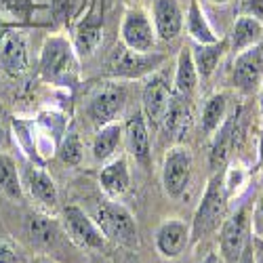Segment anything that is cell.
<instances>
[{"mask_svg": "<svg viewBox=\"0 0 263 263\" xmlns=\"http://www.w3.org/2000/svg\"><path fill=\"white\" fill-rule=\"evenodd\" d=\"M38 72L51 84L72 86L78 80V53L61 34H53L45 40L38 57Z\"/></svg>", "mask_w": 263, "mask_h": 263, "instance_id": "1", "label": "cell"}, {"mask_svg": "<svg viewBox=\"0 0 263 263\" xmlns=\"http://www.w3.org/2000/svg\"><path fill=\"white\" fill-rule=\"evenodd\" d=\"M226 209H228V190H226V179L221 175H213L204 196L196 209L194 215V223H192V238L200 240L209 234H213L215 230H219V226L223 223L226 217Z\"/></svg>", "mask_w": 263, "mask_h": 263, "instance_id": "2", "label": "cell"}, {"mask_svg": "<svg viewBox=\"0 0 263 263\" xmlns=\"http://www.w3.org/2000/svg\"><path fill=\"white\" fill-rule=\"evenodd\" d=\"M93 221L105 236V240H114L120 247H137V226L133 215L120 202L101 200L93 211Z\"/></svg>", "mask_w": 263, "mask_h": 263, "instance_id": "3", "label": "cell"}, {"mask_svg": "<svg viewBox=\"0 0 263 263\" xmlns=\"http://www.w3.org/2000/svg\"><path fill=\"white\" fill-rule=\"evenodd\" d=\"M162 61L164 57L158 53H139L118 45L109 51L105 59V72L114 78H141L154 72Z\"/></svg>", "mask_w": 263, "mask_h": 263, "instance_id": "4", "label": "cell"}, {"mask_svg": "<svg viewBox=\"0 0 263 263\" xmlns=\"http://www.w3.org/2000/svg\"><path fill=\"white\" fill-rule=\"evenodd\" d=\"M103 42V0H89L76 26H74V40L72 45L78 57H91Z\"/></svg>", "mask_w": 263, "mask_h": 263, "instance_id": "5", "label": "cell"}, {"mask_svg": "<svg viewBox=\"0 0 263 263\" xmlns=\"http://www.w3.org/2000/svg\"><path fill=\"white\" fill-rule=\"evenodd\" d=\"M120 38L126 49L139 51V53H152V49L156 47V40H158L154 21L139 7L126 9L122 24H120Z\"/></svg>", "mask_w": 263, "mask_h": 263, "instance_id": "6", "label": "cell"}, {"mask_svg": "<svg viewBox=\"0 0 263 263\" xmlns=\"http://www.w3.org/2000/svg\"><path fill=\"white\" fill-rule=\"evenodd\" d=\"M251 236V217L249 206H240L232 217L223 219L221 232H219V247H221V259L228 263H236L245 253Z\"/></svg>", "mask_w": 263, "mask_h": 263, "instance_id": "7", "label": "cell"}, {"mask_svg": "<svg viewBox=\"0 0 263 263\" xmlns=\"http://www.w3.org/2000/svg\"><path fill=\"white\" fill-rule=\"evenodd\" d=\"M124 103H126L124 86L116 84V82H105L91 95L89 105H86V114H89L91 122L99 128L103 124L116 122Z\"/></svg>", "mask_w": 263, "mask_h": 263, "instance_id": "8", "label": "cell"}, {"mask_svg": "<svg viewBox=\"0 0 263 263\" xmlns=\"http://www.w3.org/2000/svg\"><path fill=\"white\" fill-rule=\"evenodd\" d=\"M192 154L183 145H175L166 152L162 162V185L171 198H179L185 194L192 177Z\"/></svg>", "mask_w": 263, "mask_h": 263, "instance_id": "9", "label": "cell"}, {"mask_svg": "<svg viewBox=\"0 0 263 263\" xmlns=\"http://www.w3.org/2000/svg\"><path fill=\"white\" fill-rule=\"evenodd\" d=\"M0 68L9 76H21L30 68L28 36L19 28L0 30Z\"/></svg>", "mask_w": 263, "mask_h": 263, "instance_id": "10", "label": "cell"}, {"mask_svg": "<svg viewBox=\"0 0 263 263\" xmlns=\"http://www.w3.org/2000/svg\"><path fill=\"white\" fill-rule=\"evenodd\" d=\"M63 228L82 249H103L105 245V236L101 234L97 223L82 209L74 204L63 209Z\"/></svg>", "mask_w": 263, "mask_h": 263, "instance_id": "11", "label": "cell"}, {"mask_svg": "<svg viewBox=\"0 0 263 263\" xmlns=\"http://www.w3.org/2000/svg\"><path fill=\"white\" fill-rule=\"evenodd\" d=\"M21 187L30 198L40 204L42 209H55L57 206V185L49 177L47 171H42L36 164H24L21 168Z\"/></svg>", "mask_w": 263, "mask_h": 263, "instance_id": "12", "label": "cell"}, {"mask_svg": "<svg viewBox=\"0 0 263 263\" xmlns=\"http://www.w3.org/2000/svg\"><path fill=\"white\" fill-rule=\"evenodd\" d=\"M171 99H173V95H171L168 80L162 74L152 76L147 80V84L143 86V95H141L143 116H145L147 124H154V126L162 124Z\"/></svg>", "mask_w": 263, "mask_h": 263, "instance_id": "13", "label": "cell"}, {"mask_svg": "<svg viewBox=\"0 0 263 263\" xmlns=\"http://www.w3.org/2000/svg\"><path fill=\"white\" fill-rule=\"evenodd\" d=\"M263 80V51L255 45L240 51L234 61V84L240 91L253 93Z\"/></svg>", "mask_w": 263, "mask_h": 263, "instance_id": "14", "label": "cell"}, {"mask_svg": "<svg viewBox=\"0 0 263 263\" xmlns=\"http://www.w3.org/2000/svg\"><path fill=\"white\" fill-rule=\"evenodd\" d=\"M192 238V228L181 219H168L156 232V249L164 259H177Z\"/></svg>", "mask_w": 263, "mask_h": 263, "instance_id": "15", "label": "cell"}, {"mask_svg": "<svg viewBox=\"0 0 263 263\" xmlns=\"http://www.w3.org/2000/svg\"><path fill=\"white\" fill-rule=\"evenodd\" d=\"M124 130V141L128 147V154L133 156L139 164L147 166L152 158V147H149V128L143 112L130 114L122 126Z\"/></svg>", "mask_w": 263, "mask_h": 263, "instance_id": "16", "label": "cell"}, {"mask_svg": "<svg viewBox=\"0 0 263 263\" xmlns=\"http://www.w3.org/2000/svg\"><path fill=\"white\" fill-rule=\"evenodd\" d=\"M152 21L158 40H175L183 30V11L177 0H154Z\"/></svg>", "mask_w": 263, "mask_h": 263, "instance_id": "17", "label": "cell"}, {"mask_svg": "<svg viewBox=\"0 0 263 263\" xmlns=\"http://www.w3.org/2000/svg\"><path fill=\"white\" fill-rule=\"evenodd\" d=\"M99 183L101 190L109 196V198H118V196L126 194L130 185V173L124 156H114L105 162V166L99 173Z\"/></svg>", "mask_w": 263, "mask_h": 263, "instance_id": "18", "label": "cell"}, {"mask_svg": "<svg viewBox=\"0 0 263 263\" xmlns=\"http://www.w3.org/2000/svg\"><path fill=\"white\" fill-rule=\"evenodd\" d=\"M263 38V21L253 15H242L234 21V28L230 34V49L240 53L249 47H255Z\"/></svg>", "mask_w": 263, "mask_h": 263, "instance_id": "19", "label": "cell"}, {"mask_svg": "<svg viewBox=\"0 0 263 263\" xmlns=\"http://www.w3.org/2000/svg\"><path fill=\"white\" fill-rule=\"evenodd\" d=\"M183 26H185L190 38L196 42V45H211V42L219 40V36L211 28V24H209V19H206V15H204L198 0H190L187 13L183 17Z\"/></svg>", "mask_w": 263, "mask_h": 263, "instance_id": "20", "label": "cell"}, {"mask_svg": "<svg viewBox=\"0 0 263 263\" xmlns=\"http://www.w3.org/2000/svg\"><path fill=\"white\" fill-rule=\"evenodd\" d=\"M26 232L32 240V245L36 247H45L51 249L57 238H59V226L55 219H51L49 215H42V213H32L26 221Z\"/></svg>", "mask_w": 263, "mask_h": 263, "instance_id": "21", "label": "cell"}, {"mask_svg": "<svg viewBox=\"0 0 263 263\" xmlns=\"http://www.w3.org/2000/svg\"><path fill=\"white\" fill-rule=\"evenodd\" d=\"M215 141H213V147H211V166L215 171H219L226 160L230 158V152H232V145H234V139H236V114L226 118L223 124L215 130Z\"/></svg>", "mask_w": 263, "mask_h": 263, "instance_id": "22", "label": "cell"}, {"mask_svg": "<svg viewBox=\"0 0 263 263\" xmlns=\"http://www.w3.org/2000/svg\"><path fill=\"white\" fill-rule=\"evenodd\" d=\"M122 137H124V130H122L120 122H109V124L99 126L97 135L93 139V156H95V160L105 162L109 158H114Z\"/></svg>", "mask_w": 263, "mask_h": 263, "instance_id": "23", "label": "cell"}, {"mask_svg": "<svg viewBox=\"0 0 263 263\" xmlns=\"http://www.w3.org/2000/svg\"><path fill=\"white\" fill-rule=\"evenodd\" d=\"M198 70L192 57V49H181L177 57V70H175V91L179 95H192L198 86Z\"/></svg>", "mask_w": 263, "mask_h": 263, "instance_id": "24", "label": "cell"}, {"mask_svg": "<svg viewBox=\"0 0 263 263\" xmlns=\"http://www.w3.org/2000/svg\"><path fill=\"white\" fill-rule=\"evenodd\" d=\"M226 42H211V45H196L192 49V57L196 63V70H198V76L209 78L215 70L219 61H221L223 53H226Z\"/></svg>", "mask_w": 263, "mask_h": 263, "instance_id": "25", "label": "cell"}, {"mask_svg": "<svg viewBox=\"0 0 263 263\" xmlns=\"http://www.w3.org/2000/svg\"><path fill=\"white\" fill-rule=\"evenodd\" d=\"M0 192L11 200H21L24 198V187H21V175L17 168V162L0 152Z\"/></svg>", "mask_w": 263, "mask_h": 263, "instance_id": "26", "label": "cell"}, {"mask_svg": "<svg viewBox=\"0 0 263 263\" xmlns=\"http://www.w3.org/2000/svg\"><path fill=\"white\" fill-rule=\"evenodd\" d=\"M162 124L166 128V133H171L173 137H183L190 130V126H192V112H190V107L183 101H179V99H171Z\"/></svg>", "mask_w": 263, "mask_h": 263, "instance_id": "27", "label": "cell"}, {"mask_svg": "<svg viewBox=\"0 0 263 263\" xmlns=\"http://www.w3.org/2000/svg\"><path fill=\"white\" fill-rule=\"evenodd\" d=\"M228 118V99L221 93H215L206 99L202 107V130L206 135H215V130Z\"/></svg>", "mask_w": 263, "mask_h": 263, "instance_id": "28", "label": "cell"}, {"mask_svg": "<svg viewBox=\"0 0 263 263\" xmlns=\"http://www.w3.org/2000/svg\"><path fill=\"white\" fill-rule=\"evenodd\" d=\"M82 154H84V147H82L80 137L74 133V130H70V133L63 137L61 145H59V158H61L65 164L76 166V164H80Z\"/></svg>", "mask_w": 263, "mask_h": 263, "instance_id": "29", "label": "cell"}, {"mask_svg": "<svg viewBox=\"0 0 263 263\" xmlns=\"http://www.w3.org/2000/svg\"><path fill=\"white\" fill-rule=\"evenodd\" d=\"M80 0H51V13L55 21H68L74 17Z\"/></svg>", "mask_w": 263, "mask_h": 263, "instance_id": "30", "label": "cell"}, {"mask_svg": "<svg viewBox=\"0 0 263 263\" xmlns=\"http://www.w3.org/2000/svg\"><path fill=\"white\" fill-rule=\"evenodd\" d=\"M17 253L13 249L11 242H7V240H0V263H17Z\"/></svg>", "mask_w": 263, "mask_h": 263, "instance_id": "31", "label": "cell"}, {"mask_svg": "<svg viewBox=\"0 0 263 263\" xmlns=\"http://www.w3.org/2000/svg\"><path fill=\"white\" fill-rule=\"evenodd\" d=\"M251 255H253L255 263H263V238H259V236L251 238Z\"/></svg>", "mask_w": 263, "mask_h": 263, "instance_id": "32", "label": "cell"}, {"mask_svg": "<svg viewBox=\"0 0 263 263\" xmlns=\"http://www.w3.org/2000/svg\"><path fill=\"white\" fill-rule=\"evenodd\" d=\"M11 143V133H9V128L5 126V122L0 120V152H5Z\"/></svg>", "mask_w": 263, "mask_h": 263, "instance_id": "33", "label": "cell"}, {"mask_svg": "<svg viewBox=\"0 0 263 263\" xmlns=\"http://www.w3.org/2000/svg\"><path fill=\"white\" fill-rule=\"evenodd\" d=\"M202 263H223V259L219 257L217 253H209V255L204 257V261H202Z\"/></svg>", "mask_w": 263, "mask_h": 263, "instance_id": "34", "label": "cell"}, {"mask_svg": "<svg viewBox=\"0 0 263 263\" xmlns=\"http://www.w3.org/2000/svg\"><path fill=\"white\" fill-rule=\"evenodd\" d=\"M236 263H253V255H251V251H249V249H245V253L240 255V259H238Z\"/></svg>", "mask_w": 263, "mask_h": 263, "instance_id": "35", "label": "cell"}, {"mask_svg": "<svg viewBox=\"0 0 263 263\" xmlns=\"http://www.w3.org/2000/svg\"><path fill=\"white\" fill-rule=\"evenodd\" d=\"M211 3H213V5H228L230 0H211Z\"/></svg>", "mask_w": 263, "mask_h": 263, "instance_id": "36", "label": "cell"}, {"mask_svg": "<svg viewBox=\"0 0 263 263\" xmlns=\"http://www.w3.org/2000/svg\"><path fill=\"white\" fill-rule=\"evenodd\" d=\"M259 107H261V114H263V86H261V99H259Z\"/></svg>", "mask_w": 263, "mask_h": 263, "instance_id": "37", "label": "cell"}, {"mask_svg": "<svg viewBox=\"0 0 263 263\" xmlns=\"http://www.w3.org/2000/svg\"><path fill=\"white\" fill-rule=\"evenodd\" d=\"M259 213H261V217H263V194H261V200H259Z\"/></svg>", "mask_w": 263, "mask_h": 263, "instance_id": "38", "label": "cell"}, {"mask_svg": "<svg viewBox=\"0 0 263 263\" xmlns=\"http://www.w3.org/2000/svg\"><path fill=\"white\" fill-rule=\"evenodd\" d=\"M259 149H261V166H263V137H261V147Z\"/></svg>", "mask_w": 263, "mask_h": 263, "instance_id": "39", "label": "cell"}]
</instances>
